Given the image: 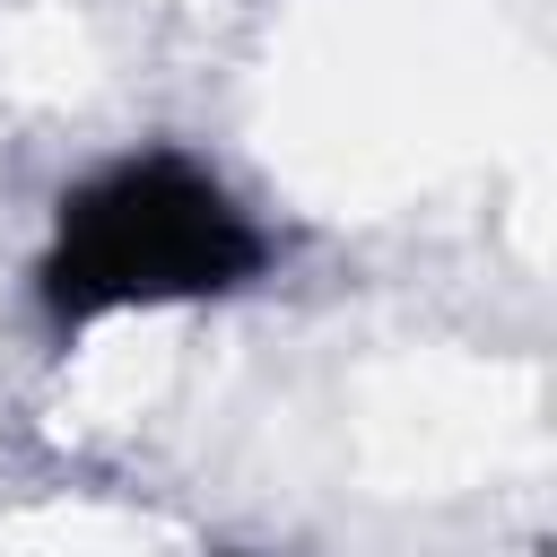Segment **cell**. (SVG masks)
<instances>
[{
  "label": "cell",
  "instance_id": "1",
  "mask_svg": "<svg viewBox=\"0 0 557 557\" xmlns=\"http://www.w3.org/2000/svg\"><path fill=\"white\" fill-rule=\"evenodd\" d=\"M252 261L244 218L200 165L148 157L96 183L61 218V296L70 305H122V296H183V287H226V270Z\"/></svg>",
  "mask_w": 557,
  "mask_h": 557
}]
</instances>
